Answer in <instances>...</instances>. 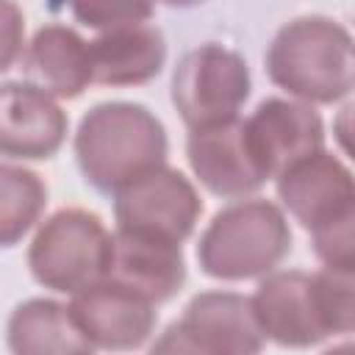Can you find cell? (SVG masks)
<instances>
[{"instance_id":"obj_20","label":"cell","mask_w":355,"mask_h":355,"mask_svg":"<svg viewBox=\"0 0 355 355\" xmlns=\"http://www.w3.org/2000/svg\"><path fill=\"white\" fill-rule=\"evenodd\" d=\"M311 247L324 266L355 269V200L311 230Z\"/></svg>"},{"instance_id":"obj_3","label":"cell","mask_w":355,"mask_h":355,"mask_svg":"<svg viewBox=\"0 0 355 355\" xmlns=\"http://www.w3.org/2000/svg\"><path fill=\"white\" fill-rule=\"evenodd\" d=\"M291 252L286 214L261 197L214 214L197 244V263L214 280H250L275 272Z\"/></svg>"},{"instance_id":"obj_4","label":"cell","mask_w":355,"mask_h":355,"mask_svg":"<svg viewBox=\"0 0 355 355\" xmlns=\"http://www.w3.org/2000/svg\"><path fill=\"white\" fill-rule=\"evenodd\" d=\"M111 233L103 219L83 208H61L36 230L28 247V269L44 288L78 294L105 277Z\"/></svg>"},{"instance_id":"obj_13","label":"cell","mask_w":355,"mask_h":355,"mask_svg":"<svg viewBox=\"0 0 355 355\" xmlns=\"http://www.w3.org/2000/svg\"><path fill=\"white\" fill-rule=\"evenodd\" d=\"M67 139V114L36 83H3L0 150L6 158L44 161L53 158Z\"/></svg>"},{"instance_id":"obj_22","label":"cell","mask_w":355,"mask_h":355,"mask_svg":"<svg viewBox=\"0 0 355 355\" xmlns=\"http://www.w3.org/2000/svg\"><path fill=\"white\" fill-rule=\"evenodd\" d=\"M3 33H6V53H3V69H11L14 55L22 50V17L14 6V0H3Z\"/></svg>"},{"instance_id":"obj_24","label":"cell","mask_w":355,"mask_h":355,"mask_svg":"<svg viewBox=\"0 0 355 355\" xmlns=\"http://www.w3.org/2000/svg\"><path fill=\"white\" fill-rule=\"evenodd\" d=\"M155 3L169 6V8H194V6H200V3H205V0H155Z\"/></svg>"},{"instance_id":"obj_21","label":"cell","mask_w":355,"mask_h":355,"mask_svg":"<svg viewBox=\"0 0 355 355\" xmlns=\"http://www.w3.org/2000/svg\"><path fill=\"white\" fill-rule=\"evenodd\" d=\"M67 3L72 17L94 31L147 22L153 14V0H67Z\"/></svg>"},{"instance_id":"obj_5","label":"cell","mask_w":355,"mask_h":355,"mask_svg":"<svg viewBox=\"0 0 355 355\" xmlns=\"http://www.w3.org/2000/svg\"><path fill=\"white\" fill-rule=\"evenodd\" d=\"M250 89L247 61L216 42L183 53L172 72V105L189 130L239 119Z\"/></svg>"},{"instance_id":"obj_19","label":"cell","mask_w":355,"mask_h":355,"mask_svg":"<svg viewBox=\"0 0 355 355\" xmlns=\"http://www.w3.org/2000/svg\"><path fill=\"white\" fill-rule=\"evenodd\" d=\"M313 300L327 338L355 333V269L324 266L322 272H316Z\"/></svg>"},{"instance_id":"obj_6","label":"cell","mask_w":355,"mask_h":355,"mask_svg":"<svg viewBox=\"0 0 355 355\" xmlns=\"http://www.w3.org/2000/svg\"><path fill=\"white\" fill-rule=\"evenodd\" d=\"M266 336L258 324L252 300L236 291H202L189 300L183 316L172 322L153 352H261Z\"/></svg>"},{"instance_id":"obj_17","label":"cell","mask_w":355,"mask_h":355,"mask_svg":"<svg viewBox=\"0 0 355 355\" xmlns=\"http://www.w3.org/2000/svg\"><path fill=\"white\" fill-rule=\"evenodd\" d=\"M8 349L17 355H69L94 352V344L78 327L72 308L55 300H28L14 308L6 327Z\"/></svg>"},{"instance_id":"obj_23","label":"cell","mask_w":355,"mask_h":355,"mask_svg":"<svg viewBox=\"0 0 355 355\" xmlns=\"http://www.w3.org/2000/svg\"><path fill=\"white\" fill-rule=\"evenodd\" d=\"M333 136L338 141V147L355 161V103L344 105L336 119H333Z\"/></svg>"},{"instance_id":"obj_10","label":"cell","mask_w":355,"mask_h":355,"mask_svg":"<svg viewBox=\"0 0 355 355\" xmlns=\"http://www.w3.org/2000/svg\"><path fill=\"white\" fill-rule=\"evenodd\" d=\"M69 308L94 349H139L155 330V302L108 277L72 294Z\"/></svg>"},{"instance_id":"obj_8","label":"cell","mask_w":355,"mask_h":355,"mask_svg":"<svg viewBox=\"0 0 355 355\" xmlns=\"http://www.w3.org/2000/svg\"><path fill=\"white\" fill-rule=\"evenodd\" d=\"M250 150L266 180L277 178L305 155L324 150V125L319 111L302 100L269 97L244 119Z\"/></svg>"},{"instance_id":"obj_11","label":"cell","mask_w":355,"mask_h":355,"mask_svg":"<svg viewBox=\"0 0 355 355\" xmlns=\"http://www.w3.org/2000/svg\"><path fill=\"white\" fill-rule=\"evenodd\" d=\"M105 277L161 305L186 283V261L178 241L116 227L111 233V255Z\"/></svg>"},{"instance_id":"obj_12","label":"cell","mask_w":355,"mask_h":355,"mask_svg":"<svg viewBox=\"0 0 355 355\" xmlns=\"http://www.w3.org/2000/svg\"><path fill=\"white\" fill-rule=\"evenodd\" d=\"M250 300L266 341L305 349L327 338L313 300V275L300 269H275L261 277Z\"/></svg>"},{"instance_id":"obj_2","label":"cell","mask_w":355,"mask_h":355,"mask_svg":"<svg viewBox=\"0 0 355 355\" xmlns=\"http://www.w3.org/2000/svg\"><path fill=\"white\" fill-rule=\"evenodd\" d=\"M166 130L139 103H100L78 125L75 158L80 175L97 191L114 194L144 172L166 164Z\"/></svg>"},{"instance_id":"obj_18","label":"cell","mask_w":355,"mask_h":355,"mask_svg":"<svg viewBox=\"0 0 355 355\" xmlns=\"http://www.w3.org/2000/svg\"><path fill=\"white\" fill-rule=\"evenodd\" d=\"M0 241L3 247H14L22 241V236L39 222L44 202H47V186L42 178L31 169L3 164L0 166Z\"/></svg>"},{"instance_id":"obj_16","label":"cell","mask_w":355,"mask_h":355,"mask_svg":"<svg viewBox=\"0 0 355 355\" xmlns=\"http://www.w3.org/2000/svg\"><path fill=\"white\" fill-rule=\"evenodd\" d=\"M25 69L31 83L61 100L80 97L94 83L89 42L67 25H44L33 33L25 50Z\"/></svg>"},{"instance_id":"obj_15","label":"cell","mask_w":355,"mask_h":355,"mask_svg":"<svg viewBox=\"0 0 355 355\" xmlns=\"http://www.w3.org/2000/svg\"><path fill=\"white\" fill-rule=\"evenodd\" d=\"M89 50L94 83L103 86H141L166 64L161 31L144 22L100 31V36L89 42Z\"/></svg>"},{"instance_id":"obj_9","label":"cell","mask_w":355,"mask_h":355,"mask_svg":"<svg viewBox=\"0 0 355 355\" xmlns=\"http://www.w3.org/2000/svg\"><path fill=\"white\" fill-rule=\"evenodd\" d=\"M186 158L194 178L222 200L250 197L266 183L250 150L244 119L194 128L186 139Z\"/></svg>"},{"instance_id":"obj_14","label":"cell","mask_w":355,"mask_h":355,"mask_svg":"<svg viewBox=\"0 0 355 355\" xmlns=\"http://www.w3.org/2000/svg\"><path fill=\"white\" fill-rule=\"evenodd\" d=\"M275 180L280 202L305 230L333 219L355 200V175L327 150L305 155Z\"/></svg>"},{"instance_id":"obj_1","label":"cell","mask_w":355,"mask_h":355,"mask_svg":"<svg viewBox=\"0 0 355 355\" xmlns=\"http://www.w3.org/2000/svg\"><path fill=\"white\" fill-rule=\"evenodd\" d=\"M263 64L277 89L311 105H330L355 92V39L341 22L322 14L280 25Z\"/></svg>"},{"instance_id":"obj_7","label":"cell","mask_w":355,"mask_h":355,"mask_svg":"<svg viewBox=\"0 0 355 355\" xmlns=\"http://www.w3.org/2000/svg\"><path fill=\"white\" fill-rule=\"evenodd\" d=\"M200 214L202 200L194 183L166 164L114 191L116 227L161 236L178 244H183L194 233Z\"/></svg>"}]
</instances>
